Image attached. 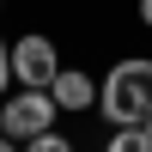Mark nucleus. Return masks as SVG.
<instances>
[{
	"label": "nucleus",
	"instance_id": "nucleus-1",
	"mask_svg": "<svg viewBox=\"0 0 152 152\" xmlns=\"http://www.w3.org/2000/svg\"><path fill=\"white\" fill-rule=\"evenodd\" d=\"M97 116L110 128L152 122V55H122L110 61V73H97Z\"/></svg>",
	"mask_w": 152,
	"mask_h": 152
},
{
	"label": "nucleus",
	"instance_id": "nucleus-2",
	"mask_svg": "<svg viewBox=\"0 0 152 152\" xmlns=\"http://www.w3.org/2000/svg\"><path fill=\"white\" fill-rule=\"evenodd\" d=\"M61 79V49L49 31H24L12 43V85H31V91H49Z\"/></svg>",
	"mask_w": 152,
	"mask_h": 152
},
{
	"label": "nucleus",
	"instance_id": "nucleus-3",
	"mask_svg": "<svg viewBox=\"0 0 152 152\" xmlns=\"http://www.w3.org/2000/svg\"><path fill=\"white\" fill-rule=\"evenodd\" d=\"M61 122V110H55V91H31V85H12L6 91V134L12 140H37V134H49Z\"/></svg>",
	"mask_w": 152,
	"mask_h": 152
},
{
	"label": "nucleus",
	"instance_id": "nucleus-4",
	"mask_svg": "<svg viewBox=\"0 0 152 152\" xmlns=\"http://www.w3.org/2000/svg\"><path fill=\"white\" fill-rule=\"evenodd\" d=\"M49 91H55V110H61V116H85V110H97V73L61 67V79L49 85Z\"/></svg>",
	"mask_w": 152,
	"mask_h": 152
},
{
	"label": "nucleus",
	"instance_id": "nucleus-5",
	"mask_svg": "<svg viewBox=\"0 0 152 152\" xmlns=\"http://www.w3.org/2000/svg\"><path fill=\"white\" fill-rule=\"evenodd\" d=\"M104 152H152V122H140V128H110Z\"/></svg>",
	"mask_w": 152,
	"mask_h": 152
},
{
	"label": "nucleus",
	"instance_id": "nucleus-6",
	"mask_svg": "<svg viewBox=\"0 0 152 152\" xmlns=\"http://www.w3.org/2000/svg\"><path fill=\"white\" fill-rule=\"evenodd\" d=\"M24 152H79V146H73L61 128H49V134H37V140H24Z\"/></svg>",
	"mask_w": 152,
	"mask_h": 152
},
{
	"label": "nucleus",
	"instance_id": "nucleus-7",
	"mask_svg": "<svg viewBox=\"0 0 152 152\" xmlns=\"http://www.w3.org/2000/svg\"><path fill=\"white\" fill-rule=\"evenodd\" d=\"M6 91H12V43L0 37V97H6Z\"/></svg>",
	"mask_w": 152,
	"mask_h": 152
},
{
	"label": "nucleus",
	"instance_id": "nucleus-8",
	"mask_svg": "<svg viewBox=\"0 0 152 152\" xmlns=\"http://www.w3.org/2000/svg\"><path fill=\"white\" fill-rule=\"evenodd\" d=\"M134 12H140V24L152 31V0H140V6H134Z\"/></svg>",
	"mask_w": 152,
	"mask_h": 152
},
{
	"label": "nucleus",
	"instance_id": "nucleus-9",
	"mask_svg": "<svg viewBox=\"0 0 152 152\" xmlns=\"http://www.w3.org/2000/svg\"><path fill=\"white\" fill-rule=\"evenodd\" d=\"M0 152H24V146H18V140H12V134H0Z\"/></svg>",
	"mask_w": 152,
	"mask_h": 152
},
{
	"label": "nucleus",
	"instance_id": "nucleus-10",
	"mask_svg": "<svg viewBox=\"0 0 152 152\" xmlns=\"http://www.w3.org/2000/svg\"><path fill=\"white\" fill-rule=\"evenodd\" d=\"M0 134H6V97H0Z\"/></svg>",
	"mask_w": 152,
	"mask_h": 152
},
{
	"label": "nucleus",
	"instance_id": "nucleus-11",
	"mask_svg": "<svg viewBox=\"0 0 152 152\" xmlns=\"http://www.w3.org/2000/svg\"><path fill=\"white\" fill-rule=\"evenodd\" d=\"M0 6H6V0H0Z\"/></svg>",
	"mask_w": 152,
	"mask_h": 152
}]
</instances>
